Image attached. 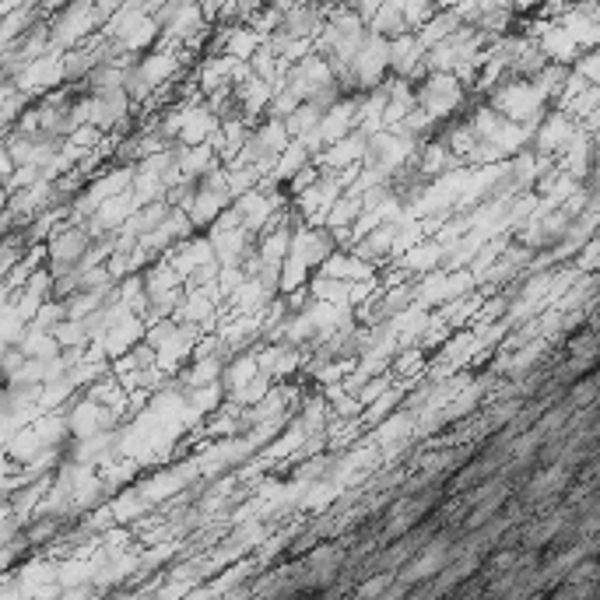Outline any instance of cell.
Returning <instances> with one entry per match:
<instances>
[{
	"mask_svg": "<svg viewBox=\"0 0 600 600\" xmlns=\"http://www.w3.org/2000/svg\"><path fill=\"white\" fill-rule=\"evenodd\" d=\"M450 565V541H429L408 565L400 572V586H411V583H425V579L439 576V572Z\"/></svg>",
	"mask_w": 600,
	"mask_h": 600,
	"instance_id": "obj_1",
	"label": "cell"
}]
</instances>
